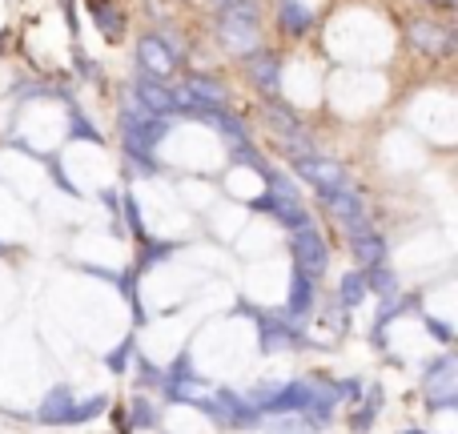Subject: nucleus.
I'll list each match as a JSON object with an SVG mask.
<instances>
[{"instance_id": "29", "label": "nucleus", "mask_w": 458, "mask_h": 434, "mask_svg": "<svg viewBox=\"0 0 458 434\" xmlns=\"http://www.w3.org/2000/svg\"><path fill=\"white\" fill-rule=\"evenodd\" d=\"M422 326H427V334H430V338H438L443 346H454V326L446 322V318H435V314H427V310H422Z\"/></svg>"}, {"instance_id": "3", "label": "nucleus", "mask_w": 458, "mask_h": 434, "mask_svg": "<svg viewBox=\"0 0 458 434\" xmlns=\"http://www.w3.org/2000/svg\"><path fill=\"white\" fill-rule=\"evenodd\" d=\"M318 201H322V209L338 221L350 237H362V234H370V229H374L362 193L350 190V182L346 185H334V190H318Z\"/></svg>"}, {"instance_id": "24", "label": "nucleus", "mask_w": 458, "mask_h": 434, "mask_svg": "<svg viewBox=\"0 0 458 434\" xmlns=\"http://www.w3.org/2000/svg\"><path fill=\"white\" fill-rule=\"evenodd\" d=\"M145 250H141V258H137V277H141V274H149V269L153 266H157V261H169V258H174V253H177V242H153V237H145Z\"/></svg>"}, {"instance_id": "16", "label": "nucleus", "mask_w": 458, "mask_h": 434, "mask_svg": "<svg viewBox=\"0 0 458 434\" xmlns=\"http://www.w3.org/2000/svg\"><path fill=\"white\" fill-rule=\"evenodd\" d=\"M277 24L290 40H301L314 32V8H306L301 0H277Z\"/></svg>"}, {"instance_id": "4", "label": "nucleus", "mask_w": 458, "mask_h": 434, "mask_svg": "<svg viewBox=\"0 0 458 434\" xmlns=\"http://www.w3.org/2000/svg\"><path fill=\"white\" fill-rule=\"evenodd\" d=\"M290 250H293V266L301 269V274L310 277H322L326 269H330V245H326L322 229L314 226V221H306V226L290 229Z\"/></svg>"}, {"instance_id": "31", "label": "nucleus", "mask_w": 458, "mask_h": 434, "mask_svg": "<svg viewBox=\"0 0 458 434\" xmlns=\"http://www.w3.org/2000/svg\"><path fill=\"white\" fill-rule=\"evenodd\" d=\"M269 434H301L306 430V422H301V414H277L274 427H266Z\"/></svg>"}, {"instance_id": "23", "label": "nucleus", "mask_w": 458, "mask_h": 434, "mask_svg": "<svg viewBox=\"0 0 458 434\" xmlns=\"http://www.w3.org/2000/svg\"><path fill=\"white\" fill-rule=\"evenodd\" d=\"M161 379H165V382H190V387H206V379L193 370V350L190 346H185L182 354L165 366V370H161Z\"/></svg>"}, {"instance_id": "12", "label": "nucleus", "mask_w": 458, "mask_h": 434, "mask_svg": "<svg viewBox=\"0 0 458 434\" xmlns=\"http://www.w3.org/2000/svg\"><path fill=\"white\" fill-rule=\"evenodd\" d=\"M314 390H318L314 379H290V382H282V387H277V395L269 398L266 414H301L310 406V398H314Z\"/></svg>"}, {"instance_id": "28", "label": "nucleus", "mask_w": 458, "mask_h": 434, "mask_svg": "<svg viewBox=\"0 0 458 434\" xmlns=\"http://www.w3.org/2000/svg\"><path fill=\"white\" fill-rule=\"evenodd\" d=\"M121 201H125V206H121V214H125V226L133 229L137 242H145V237H149V229H145V217H141V206H137V198H133V193H121Z\"/></svg>"}, {"instance_id": "5", "label": "nucleus", "mask_w": 458, "mask_h": 434, "mask_svg": "<svg viewBox=\"0 0 458 434\" xmlns=\"http://www.w3.org/2000/svg\"><path fill=\"white\" fill-rule=\"evenodd\" d=\"M258 342L266 354H277V350H298V346H310L306 330H301L298 318H290L282 310V314H258Z\"/></svg>"}, {"instance_id": "6", "label": "nucleus", "mask_w": 458, "mask_h": 434, "mask_svg": "<svg viewBox=\"0 0 458 434\" xmlns=\"http://www.w3.org/2000/svg\"><path fill=\"white\" fill-rule=\"evenodd\" d=\"M406 40H411V48L422 56H451L458 48V32L430 21V16H414V21L406 24Z\"/></svg>"}, {"instance_id": "35", "label": "nucleus", "mask_w": 458, "mask_h": 434, "mask_svg": "<svg viewBox=\"0 0 458 434\" xmlns=\"http://www.w3.org/2000/svg\"><path fill=\"white\" fill-rule=\"evenodd\" d=\"M0 253H8V245H4V242H0Z\"/></svg>"}, {"instance_id": "1", "label": "nucleus", "mask_w": 458, "mask_h": 434, "mask_svg": "<svg viewBox=\"0 0 458 434\" xmlns=\"http://www.w3.org/2000/svg\"><path fill=\"white\" fill-rule=\"evenodd\" d=\"M217 45L229 56H250L261 48V4L258 0H225L217 8Z\"/></svg>"}, {"instance_id": "22", "label": "nucleus", "mask_w": 458, "mask_h": 434, "mask_svg": "<svg viewBox=\"0 0 458 434\" xmlns=\"http://www.w3.org/2000/svg\"><path fill=\"white\" fill-rule=\"evenodd\" d=\"M366 274V290L374 294V298H390V294H398L403 290V282H398V274L382 261V266H370V269H362Z\"/></svg>"}, {"instance_id": "34", "label": "nucleus", "mask_w": 458, "mask_h": 434, "mask_svg": "<svg viewBox=\"0 0 458 434\" xmlns=\"http://www.w3.org/2000/svg\"><path fill=\"white\" fill-rule=\"evenodd\" d=\"M403 434H430V430H422V427H406Z\"/></svg>"}, {"instance_id": "30", "label": "nucleus", "mask_w": 458, "mask_h": 434, "mask_svg": "<svg viewBox=\"0 0 458 434\" xmlns=\"http://www.w3.org/2000/svg\"><path fill=\"white\" fill-rule=\"evenodd\" d=\"M133 362H137V390H153L161 382V366H153L149 358H141V354H133Z\"/></svg>"}, {"instance_id": "19", "label": "nucleus", "mask_w": 458, "mask_h": 434, "mask_svg": "<svg viewBox=\"0 0 458 434\" xmlns=\"http://www.w3.org/2000/svg\"><path fill=\"white\" fill-rule=\"evenodd\" d=\"M161 427V406L149 398V390H137L129 398V430H157Z\"/></svg>"}, {"instance_id": "33", "label": "nucleus", "mask_w": 458, "mask_h": 434, "mask_svg": "<svg viewBox=\"0 0 458 434\" xmlns=\"http://www.w3.org/2000/svg\"><path fill=\"white\" fill-rule=\"evenodd\" d=\"M427 4H430V8H443V13H451L454 0H427Z\"/></svg>"}, {"instance_id": "7", "label": "nucleus", "mask_w": 458, "mask_h": 434, "mask_svg": "<svg viewBox=\"0 0 458 434\" xmlns=\"http://www.w3.org/2000/svg\"><path fill=\"white\" fill-rule=\"evenodd\" d=\"M129 93L153 113V117H182V93H177L169 81H153L145 72H137L129 81Z\"/></svg>"}, {"instance_id": "32", "label": "nucleus", "mask_w": 458, "mask_h": 434, "mask_svg": "<svg viewBox=\"0 0 458 434\" xmlns=\"http://www.w3.org/2000/svg\"><path fill=\"white\" fill-rule=\"evenodd\" d=\"M334 390H338V398H346V403H358V398H362V379H338Z\"/></svg>"}, {"instance_id": "25", "label": "nucleus", "mask_w": 458, "mask_h": 434, "mask_svg": "<svg viewBox=\"0 0 458 434\" xmlns=\"http://www.w3.org/2000/svg\"><path fill=\"white\" fill-rule=\"evenodd\" d=\"M93 21L105 40H121V32H125V16L117 13V4H93Z\"/></svg>"}, {"instance_id": "8", "label": "nucleus", "mask_w": 458, "mask_h": 434, "mask_svg": "<svg viewBox=\"0 0 458 434\" xmlns=\"http://www.w3.org/2000/svg\"><path fill=\"white\" fill-rule=\"evenodd\" d=\"M214 422L217 427H233V430H258V422H261V411L258 406H250V398L245 395H237V390H229V387H217L214 395Z\"/></svg>"}, {"instance_id": "13", "label": "nucleus", "mask_w": 458, "mask_h": 434, "mask_svg": "<svg viewBox=\"0 0 458 434\" xmlns=\"http://www.w3.org/2000/svg\"><path fill=\"white\" fill-rule=\"evenodd\" d=\"M314 306H318V277L301 274V269L293 266L290 269V294H285V314L306 322V318L314 314Z\"/></svg>"}, {"instance_id": "20", "label": "nucleus", "mask_w": 458, "mask_h": 434, "mask_svg": "<svg viewBox=\"0 0 458 434\" xmlns=\"http://www.w3.org/2000/svg\"><path fill=\"white\" fill-rule=\"evenodd\" d=\"M334 298H338V306H342V310H358V306H362V302L370 298L362 269H346V274L338 277V294H334Z\"/></svg>"}, {"instance_id": "10", "label": "nucleus", "mask_w": 458, "mask_h": 434, "mask_svg": "<svg viewBox=\"0 0 458 434\" xmlns=\"http://www.w3.org/2000/svg\"><path fill=\"white\" fill-rule=\"evenodd\" d=\"M242 64H245V81H250L261 97L282 93V56H277L274 48H266V45L253 48L250 56H242Z\"/></svg>"}, {"instance_id": "18", "label": "nucleus", "mask_w": 458, "mask_h": 434, "mask_svg": "<svg viewBox=\"0 0 458 434\" xmlns=\"http://www.w3.org/2000/svg\"><path fill=\"white\" fill-rule=\"evenodd\" d=\"M350 253H354L358 269H370V266H382V261H386L390 245L378 229H370V234H362V237H350Z\"/></svg>"}, {"instance_id": "14", "label": "nucleus", "mask_w": 458, "mask_h": 434, "mask_svg": "<svg viewBox=\"0 0 458 434\" xmlns=\"http://www.w3.org/2000/svg\"><path fill=\"white\" fill-rule=\"evenodd\" d=\"M422 382H427V395H458V358L451 350L430 358L422 366Z\"/></svg>"}, {"instance_id": "15", "label": "nucleus", "mask_w": 458, "mask_h": 434, "mask_svg": "<svg viewBox=\"0 0 458 434\" xmlns=\"http://www.w3.org/2000/svg\"><path fill=\"white\" fill-rule=\"evenodd\" d=\"M72 403H77V395H72V387H53L45 398H40V406H37V414L32 419L40 422V427H64V419H69V411H72Z\"/></svg>"}, {"instance_id": "17", "label": "nucleus", "mask_w": 458, "mask_h": 434, "mask_svg": "<svg viewBox=\"0 0 458 434\" xmlns=\"http://www.w3.org/2000/svg\"><path fill=\"white\" fill-rule=\"evenodd\" d=\"M366 395L358 398V411L350 414V430L354 434H366L374 427V422H378V414H382V403H386V395H382V387L378 382H370V387H362Z\"/></svg>"}, {"instance_id": "2", "label": "nucleus", "mask_w": 458, "mask_h": 434, "mask_svg": "<svg viewBox=\"0 0 458 434\" xmlns=\"http://www.w3.org/2000/svg\"><path fill=\"white\" fill-rule=\"evenodd\" d=\"M185 64V48L174 32H145L137 40V69L153 81H174V72Z\"/></svg>"}, {"instance_id": "36", "label": "nucleus", "mask_w": 458, "mask_h": 434, "mask_svg": "<svg viewBox=\"0 0 458 434\" xmlns=\"http://www.w3.org/2000/svg\"><path fill=\"white\" fill-rule=\"evenodd\" d=\"M214 4H217V8H222V4H225V0H214Z\"/></svg>"}, {"instance_id": "11", "label": "nucleus", "mask_w": 458, "mask_h": 434, "mask_svg": "<svg viewBox=\"0 0 458 434\" xmlns=\"http://www.w3.org/2000/svg\"><path fill=\"white\" fill-rule=\"evenodd\" d=\"M290 169L293 177H301V182H310L314 190H334V185H346V169H342V161H330L322 157V153H301V157H290Z\"/></svg>"}, {"instance_id": "21", "label": "nucleus", "mask_w": 458, "mask_h": 434, "mask_svg": "<svg viewBox=\"0 0 458 434\" xmlns=\"http://www.w3.org/2000/svg\"><path fill=\"white\" fill-rule=\"evenodd\" d=\"M105 411H109V395H89V398H81V403H72L64 427H89V422H97Z\"/></svg>"}, {"instance_id": "27", "label": "nucleus", "mask_w": 458, "mask_h": 434, "mask_svg": "<svg viewBox=\"0 0 458 434\" xmlns=\"http://www.w3.org/2000/svg\"><path fill=\"white\" fill-rule=\"evenodd\" d=\"M69 133H72V141H89V145H105V133L93 125V121L85 117V113L72 105L69 109Z\"/></svg>"}, {"instance_id": "9", "label": "nucleus", "mask_w": 458, "mask_h": 434, "mask_svg": "<svg viewBox=\"0 0 458 434\" xmlns=\"http://www.w3.org/2000/svg\"><path fill=\"white\" fill-rule=\"evenodd\" d=\"M177 93H182V109L185 105H198V109H233V105H229V89L214 72H190V77L177 85Z\"/></svg>"}, {"instance_id": "26", "label": "nucleus", "mask_w": 458, "mask_h": 434, "mask_svg": "<svg viewBox=\"0 0 458 434\" xmlns=\"http://www.w3.org/2000/svg\"><path fill=\"white\" fill-rule=\"evenodd\" d=\"M133 354H137V334H125V338H121L117 346L105 354V366H109V374H129V366H133Z\"/></svg>"}]
</instances>
